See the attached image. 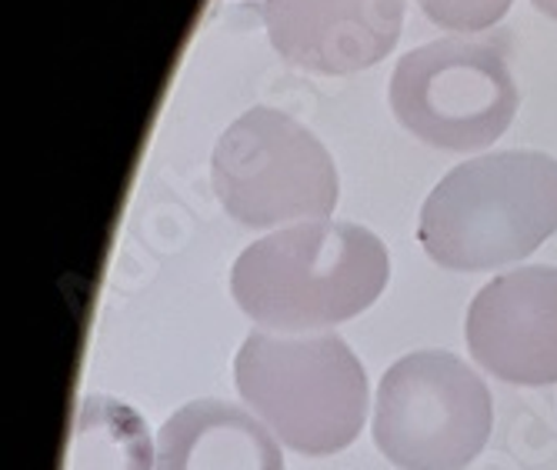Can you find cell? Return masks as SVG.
Segmentation results:
<instances>
[{"instance_id":"7","label":"cell","mask_w":557,"mask_h":470,"mask_svg":"<svg viewBox=\"0 0 557 470\" xmlns=\"http://www.w3.org/2000/svg\"><path fill=\"white\" fill-rule=\"evenodd\" d=\"M474 363L521 387L557 384V268H518L484 284L465 318Z\"/></svg>"},{"instance_id":"4","label":"cell","mask_w":557,"mask_h":470,"mask_svg":"<svg viewBox=\"0 0 557 470\" xmlns=\"http://www.w3.org/2000/svg\"><path fill=\"white\" fill-rule=\"evenodd\" d=\"M211 184L224 214L244 227L327 221L341 197L324 144L274 108L240 114L218 137Z\"/></svg>"},{"instance_id":"12","label":"cell","mask_w":557,"mask_h":470,"mask_svg":"<svg viewBox=\"0 0 557 470\" xmlns=\"http://www.w3.org/2000/svg\"><path fill=\"white\" fill-rule=\"evenodd\" d=\"M531 4H534L544 17L557 21V0H531Z\"/></svg>"},{"instance_id":"10","label":"cell","mask_w":557,"mask_h":470,"mask_svg":"<svg viewBox=\"0 0 557 470\" xmlns=\"http://www.w3.org/2000/svg\"><path fill=\"white\" fill-rule=\"evenodd\" d=\"M64 470H154L144 417L104 394L84 397L74 410Z\"/></svg>"},{"instance_id":"11","label":"cell","mask_w":557,"mask_h":470,"mask_svg":"<svg viewBox=\"0 0 557 470\" xmlns=\"http://www.w3.org/2000/svg\"><path fill=\"white\" fill-rule=\"evenodd\" d=\"M511 4L515 0H418V8L431 24L458 34H478L494 27L511 11Z\"/></svg>"},{"instance_id":"9","label":"cell","mask_w":557,"mask_h":470,"mask_svg":"<svg viewBox=\"0 0 557 470\" xmlns=\"http://www.w3.org/2000/svg\"><path fill=\"white\" fill-rule=\"evenodd\" d=\"M154 470H284V457L237 404L190 400L164 421Z\"/></svg>"},{"instance_id":"8","label":"cell","mask_w":557,"mask_h":470,"mask_svg":"<svg viewBox=\"0 0 557 470\" xmlns=\"http://www.w3.org/2000/svg\"><path fill=\"white\" fill-rule=\"evenodd\" d=\"M404 24V0H264L277 54L321 77H344L384 61Z\"/></svg>"},{"instance_id":"6","label":"cell","mask_w":557,"mask_h":470,"mask_svg":"<svg viewBox=\"0 0 557 470\" xmlns=\"http://www.w3.org/2000/svg\"><path fill=\"white\" fill-rule=\"evenodd\" d=\"M391 111L421 144L468 153L508 134L518 84L497 47L465 37L431 40L397 61Z\"/></svg>"},{"instance_id":"5","label":"cell","mask_w":557,"mask_h":470,"mask_svg":"<svg viewBox=\"0 0 557 470\" xmlns=\"http://www.w3.org/2000/svg\"><path fill=\"white\" fill-rule=\"evenodd\" d=\"M491 391L461 357L414 350L377 384L374 444L400 470H461L491 437Z\"/></svg>"},{"instance_id":"1","label":"cell","mask_w":557,"mask_h":470,"mask_svg":"<svg viewBox=\"0 0 557 470\" xmlns=\"http://www.w3.org/2000/svg\"><path fill=\"white\" fill-rule=\"evenodd\" d=\"M391 277L377 234L350 221H304L247 244L231 271V294L250 321L308 334L368 310Z\"/></svg>"},{"instance_id":"3","label":"cell","mask_w":557,"mask_h":470,"mask_svg":"<svg viewBox=\"0 0 557 470\" xmlns=\"http://www.w3.org/2000/svg\"><path fill=\"white\" fill-rule=\"evenodd\" d=\"M247 407L297 454L347 450L368 421V374L341 337H277L255 331L234 357Z\"/></svg>"},{"instance_id":"2","label":"cell","mask_w":557,"mask_h":470,"mask_svg":"<svg viewBox=\"0 0 557 470\" xmlns=\"http://www.w3.org/2000/svg\"><path fill=\"white\" fill-rule=\"evenodd\" d=\"M557 234V161L500 150L454 168L421 207L418 240L437 268L494 271Z\"/></svg>"}]
</instances>
